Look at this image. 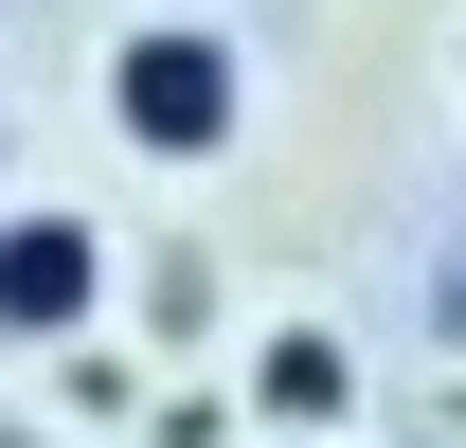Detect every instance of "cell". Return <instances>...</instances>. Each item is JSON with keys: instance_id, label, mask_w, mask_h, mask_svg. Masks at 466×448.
Returning <instances> with one entry per match:
<instances>
[{"instance_id": "cell-1", "label": "cell", "mask_w": 466, "mask_h": 448, "mask_svg": "<svg viewBox=\"0 0 466 448\" xmlns=\"http://www.w3.org/2000/svg\"><path fill=\"white\" fill-rule=\"evenodd\" d=\"M108 144L126 162H233L251 144V55L216 18H126L108 36Z\"/></svg>"}, {"instance_id": "cell-2", "label": "cell", "mask_w": 466, "mask_h": 448, "mask_svg": "<svg viewBox=\"0 0 466 448\" xmlns=\"http://www.w3.org/2000/svg\"><path fill=\"white\" fill-rule=\"evenodd\" d=\"M90 323H108V216H72V198H0V341L72 359Z\"/></svg>"}, {"instance_id": "cell-3", "label": "cell", "mask_w": 466, "mask_h": 448, "mask_svg": "<svg viewBox=\"0 0 466 448\" xmlns=\"http://www.w3.org/2000/svg\"><path fill=\"white\" fill-rule=\"evenodd\" d=\"M341 412H359L341 323H269V341H251V431H269V448H341Z\"/></svg>"}, {"instance_id": "cell-4", "label": "cell", "mask_w": 466, "mask_h": 448, "mask_svg": "<svg viewBox=\"0 0 466 448\" xmlns=\"http://www.w3.org/2000/svg\"><path fill=\"white\" fill-rule=\"evenodd\" d=\"M0 198H18V126H0Z\"/></svg>"}, {"instance_id": "cell-5", "label": "cell", "mask_w": 466, "mask_h": 448, "mask_svg": "<svg viewBox=\"0 0 466 448\" xmlns=\"http://www.w3.org/2000/svg\"><path fill=\"white\" fill-rule=\"evenodd\" d=\"M0 448H36V431H0Z\"/></svg>"}]
</instances>
